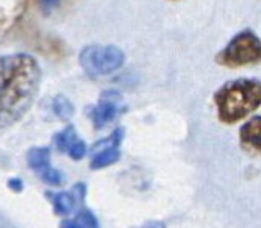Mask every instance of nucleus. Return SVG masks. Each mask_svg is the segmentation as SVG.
<instances>
[{"mask_svg":"<svg viewBox=\"0 0 261 228\" xmlns=\"http://www.w3.org/2000/svg\"><path fill=\"white\" fill-rule=\"evenodd\" d=\"M54 112L57 114V118L61 121H69L74 116V105L70 103L69 99H66L64 96H57L54 99Z\"/></svg>","mask_w":261,"mask_h":228,"instance_id":"obj_11","label":"nucleus"},{"mask_svg":"<svg viewBox=\"0 0 261 228\" xmlns=\"http://www.w3.org/2000/svg\"><path fill=\"white\" fill-rule=\"evenodd\" d=\"M240 144L247 153L261 155V116H252L240 128Z\"/></svg>","mask_w":261,"mask_h":228,"instance_id":"obj_6","label":"nucleus"},{"mask_svg":"<svg viewBox=\"0 0 261 228\" xmlns=\"http://www.w3.org/2000/svg\"><path fill=\"white\" fill-rule=\"evenodd\" d=\"M79 141H80V138H79L77 130L74 128V125H67L60 133H57L55 138H54V142H55L57 149L60 152H63V153H67Z\"/></svg>","mask_w":261,"mask_h":228,"instance_id":"obj_10","label":"nucleus"},{"mask_svg":"<svg viewBox=\"0 0 261 228\" xmlns=\"http://www.w3.org/2000/svg\"><path fill=\"white\" fill-rule=\"evenodd\" d=\"M121 158V152H119V147H105L102 150H99L94 158L91 159V164L89 167L92 170H99V169H105L108 166H113L114 163L119 161Z\"/></svg>","mask_w":261,"mask_h":228,"instance_id":"obj_8","label":"nucleus"},{"mask_svg":"<svg viewBox=\"0 0 261 228\" xmlns=\"http://www.w3.org/2000/svg\"><path fill=\"white\" fill-rule=\"evenodd\" d=\"M119 102L121 96L114 93V91H107V93L102 94L99 103L91 106L88 112L94 128H105L107 125L116 121V118L121 112Z\"/></svg>","mask_w":261,"mask_h":228,"instance_id":"obj_5","label":"nucleus"},{"mask_svg":"<svg viewBox=\"0 0 261 228\" xmlns=\"http://www.w3.org/2000/svg\"><path fill=\"white\" fill-rule=\"evenodd\" d=\"M219 122L233 125L261 108V81L238 78L224 83L213 96Z\"/></svg>","mask_w":261,"mask_h":228,"instance_id":"obj_2","label":"nucleus"},{"mask_svg":"<svg viewBox=\"0 0 261 228\" xmlns=\"http://www.w3.org/2000/svg\"><path fill=\"white\" fill-rule=\"evenodd\" d=\"M58 4H60V0H39V7L44 13L52 11Z\"/></svg>","mask_w":261,"mask_h":228,"instance_id":"obj_15","label":"nucleus"},{"mask_svg":"<svg viewBox=\"0 0 261 228\" xmlns=\"http://www.w3.org/2000/svg\"><path fill=\"white\" fill-rule=\"evenodd\" d=\"M74 219L79 222V225H80L82 228H100V226H99L97 217L94 216V213H92L91 210H88V208L80 210V211L75 214Z\"/></svg>","mask_w":261,"mask_h":228,"instance_id":"obj_13","label":"nucleus"},{"mask_svg":"<svg viewBox=\"0 0 261 228\" xmlns=\"http://www.w3.org/2000/svg\"><path fill=\"white\" fill-rule=\"evenodd\" d=\"M8 188L11 189V191H14V192H20L22 189H23V183H22V180L20 178H11V180H8Z\"/></svg>","mask_w":261,"mask_h":228,"instance_id":"obj_17","label":"nucleus"},{"mask_svg":"<svg viewBox=\"0 0 261 228\" xmlns=\"http://www.w3.org/2000/svg\"><path fill=\"white\" fill-rule=\"evenodd\" d=\"M45 197L50 200L55 214L58 216H67L74 211L77 198L74 197L72 192H66V191H60V192H45Z\"/></svg>","mask_w":261,"mask_h":228,"instance_id":"obj_7","label":"nucleus"},{"mask_svg":"<svg viewBox=\"0 0 261 228\" xmlns=\"http://www.w3.org/2000/svg\"><path fill=\"white\" fill-rule=\"evenodd\" d=\"M79 63L86 75L96 78L119 71L125 63V55L116 45L94 44L80 52Z\"/></svg>","mask_w":261,"mask_h":228,"instance_id":"obj_4","label":"nucleus"},{"mask_svg":"<svg viewBox=\"0 0 261 228\" xmlns=\"http://www.w3.org/2000/svg\"><path fill=\"white\" fill-rule=\"evenodd\" d=\"M27 164L33 170H41L50 166V149L49 147H33L27 152Z\"/></svg>","mask_w":261,"mask_h":228,"instance_id":"obj_9","label":"nucleus"},{"mask_svg":"<svg viewBox=\"0 0 261 228\" xmlns=\"http://www.w3.org/2000/svg\"><path fill=\"white\" fill-rule=\"evenodd\" d=\"M169 2H177V0H169Z\"/></svg>","mask_w":261,"mask_h":228,"instance_id":"obj_20","label":"nucleus"},{"mask_svg":"<svg viewBox=\"0 0 261 228\" xmlns=\"http://www.w3.org/2000/svg\"><path fill=\"white\" fill-rule=\"evenodd\" d=\"M216 63L228 69H238V67L261 63V39L252 30L240 32L218 53Z\"/></svg>","mask_w":261,"mask_h":228,"instance_id":"obj_3","label":"nucleus"},{"mask_svg":"<svg viewBox=\"0 0 261 228\" xmlns=\"http://www.w3.org/2000/svg\"><path fill=\"white\" fill-rule=\"evenodd\" d=\"M86 144L80 139L72 149H70L69 152H67V155L74 159V161H80V159H83L85 158V155H86Z\"/></svg>","mask_w":261,"mask_h":228,"instance_id":"obj_14","label":"nucleus"},{"mask_svg":"<svg viewBox=\"0 0 261 228\" xmlns=\"http://www.w3.org/2000/svg\"><path fill=\"white\" fill-rule=\"evenodd\" d=\"M60 228H82L75 219H64L60 223Z\"/></svg>","mask_w":261,"mask_h":228,"instance_id":"obj_18","label":"nucleus"},{"mask_svg":"<svg viewBox=\"0 0 261 228\" xmlns=\"http://www.w3.org/2000/svg\"><path fill=\"white\" fill-rule=\"evenodd\" d=\"M38 174H39V178L44 181L45 185H49V186H57L58 188V186H61L64 183L63 174L58 169L52 167V166H47V167L41 169Z\"/></svg>","mask_w":261,"mask_h":228,"instance_id":"obj_12","label":"nucleus"},{"mask_svg":"<svg viewBox=\"0 0 261 228\" xmlns=\"http://www.w3.org/2000/svg\"><path fill=\"white\" fill-rule=\"evenodd\" d=\"M72 189H74L72 194H74V197L77 198V202H82V200L85 198V195H86V186H85L83 183H77Z\"/></svg>","mask_w":261,"mask_h":228,"instance_id":"obj_16","label":"nucleus"},{"mask_svg":"<svg viewBox=\"0 0 261 228\" xmlns=\"http://www.w3.org/2000/svg\"><path fill=\"white\" fill-rule=\"evenodd\" d=\"M41 84V67L27 53L0 58V128L10 127L23 118Z\"/></svg>","mask_w":261,"mask_h":228,"instance_id":"obj_1","label":"nucleus"},{"mask_svg":"<svg viewBox=\"0 0 261 228\" xmlns=\"http://www.w3.org/2000/svg\"><path fill=\"white\" fill-rule=\"evenodd\" d=\"M142 228H166V225L163 222H158V220H152L149 223H146Z\"/></svg>","mask_w":261,"mask_h":228,"instance_id":"obj_19","label":"nucleus"}]
</instances>
